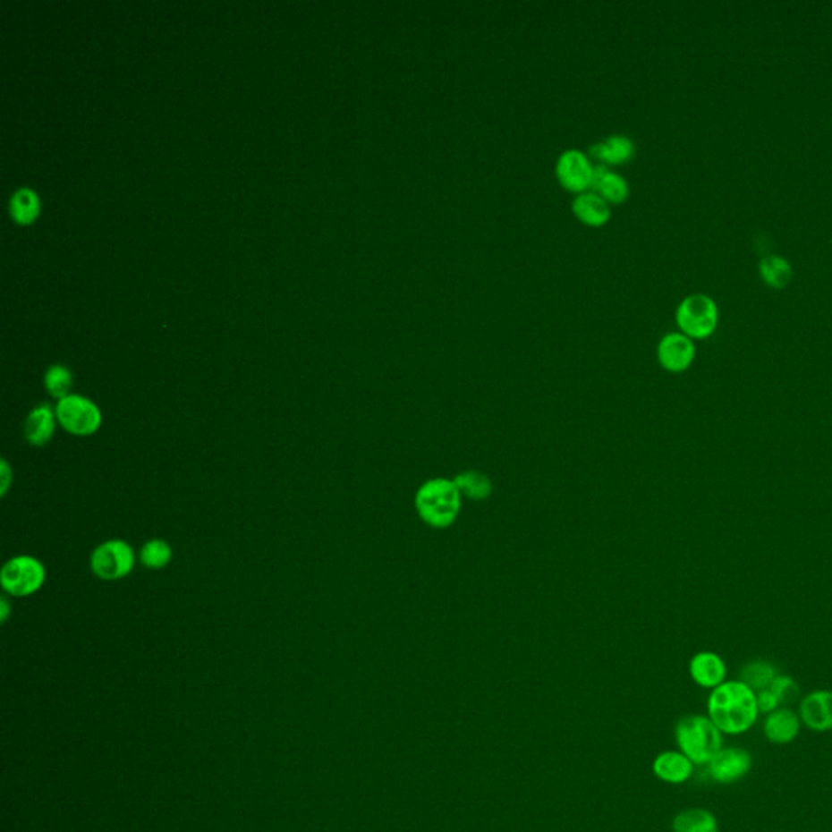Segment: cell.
<instances>
[{"label":"cell","mask_w":832,"mask_h":832,"mask_svg":"<svg viewBox=\"0 0 832 832\" xmlns=\"http://www.w3.org/2000/svg\"><path fill=\"white\" fill-rule=\"evenodd\" d=\"M760 716L756 691L740 680H726L709 694L708 717L724 735L748 734Z\"/></svg>","instance_id":"obj_1"},{"label":"cell","mask_w":832,"mask_h":832,"mask_svg":"<svg viewBox=\"0 0 832 832\" xmlns=\"http://www.w3.org/2000/svg\"><path fill=\"white\" fill-rule=\"evenodd\" d=\"M462 499L454 479L426 480L416 489V514L431 529H449L461 515Z\"/></svg>","instance_id":"obj_2"},{"label":"cell","mask_w":832,"mask_h":832,"mask_svg":"<svg viewBox=\"0 0 832 832\" xmlns=\"http://www.w3.org/2000/svg\"><path fill=\"white\" fill-rule=\"evenodd\" d=\"M675 743L694 766L704 768L724 748V734L708 714H688L675 726Z\"/></svg>","instance_id":"obj_3"},{"label":"cell","mask_w":832,"mask_h":832,"mask_svg":"<svg viewBox=\"0 0 832 832\" xmlns=\"http://www.w3.org/2000/svg\"><path fill=\"white\" fill-rule=\"evenodd\" d=\"M676 324L680 332L692 340L708 338L718 326V306L709 294L692 293L683 298L676 308Z\"/></svg>","instance_id":"obj_4"},{"label":"cell","mask_w":832,"mask_h":832,"mask_svg":"<svg viewBox=\"0 0 832 832\" xmlns=\"http://www.w3.org/2000/svg\"><path fill=\"white\" fill-rule=\"evenodd\" d=\"M55 416L57 423L67 433L81 437L97 433L103 423V415L97 403L77 394H71L57 402Z\"/></svg>","instance_id":"obj_5"},{"label":"cell","mask_w":832,"mask_h":832,"mask_svg":"<svg viewBox=\"0 0 832 832\" xmlns=\"http://www.w3.org/2000/svg\"><path fill=\"white\" fill-rule=\"evenodd\" d=\"M46 581V569L33 556H17L7 561L0 573V584L13 597H30L38 592Z\"/></svg>","instance_id":"obj_6"},{"label":"cell","mask_w":832,"mask_h":832,"mask_svg":"<svg viewBox=\"0 0 832 832\" xmlns=\"http://www.w3.org/2000/svg\"><path fill=\"white\" fill-rule=\"evenodd\" d=\"M89 565L99 579L117 581L132 573L135 553L124 540L105 541L91 553Z\"/></svg>","instance_id":"obj_7"},{"label":"cell","mask_w":832,"mask_h":832,"mask_svg":"<svg viewBox=\"0 0 832 832\" xmlns=\"http://www.w3.org/2000/svg\"><path fill=\"white\" fill-rule=\"evenodd\" d=\"M709 779L720 785H734L752 769L751 752L742 746H724L716 758L704 766Z\"/></svg>","instance_id":"obj_8"},{"label":"cell","mask_w":832,"mask_h":832,"mask_svg":"<svg viewBox=\"0 0 832 832\" xmlns=\"http://www.w3.org/2000/svg\"><path fill=\"white\" fill-rule=\"evenodd\" d=\"M657 360L665 371L680 374L688 371L696 360L694 340L683 332H670L657 345Z\"/></svg>","instance_id":"obj_9"},{"label":"cell","mask_w":832,"mask_h":832,"mask_svg":"<svg viewBox=\"0 0 832 832\" xmlns=\"http://www.w3.org/2000/svg\"><path fill=\"white\" fill-rule=\"evenodd\" d=\"M556 176L569 191L585 192V189L592 186V161L589 155L577 149L563 151L556 163Z\"/></svg>","instance_id":"obj_10"},{"label":"cell","mask_w":832,"mask_h":832,"mask_svg":"<svg viewBox=\"0 0 832 832\" xmlns=\"http://www.w3.org/2000/svg\"><path fill=\"white\" fill-rule=\"evenodd\" d=\"M798 716L802 724L815 732H832V690H815L800 700Z\"/></svg>","instance_id":"obj_11"},{"label":"cell","mask_w":832,"mask_h":832,"mask_svg":"<svg viewBox=\"0 0 832 832\" xmlns=\"http://www.w3.org/2000/svg\"><path fill=\"white\" fill-rule=\"evenodd\" d=\"M688 672H690L691 680L700 688L712 691L726 682L728 666L717 652L700 650L691 657Z\"/></svg>","instance_id":"obj_12"},{"label":"cell","mask_w":832,"mask_h":832,"mask_svg":"<svg viewBox=\"0 0 832 832\" xmlns=\"http://www.w3.org/2000/svg\"><path fill=\"white\" fill-rule=\"evenodd\" d=\"M696 766L680 750H665L652 761V772L657 779L670 785H683L694 776Z\"/></svg>","instance_id":"obj_13"},{"label":"cell","mask_w":832,"mask_h":832,"mask_svg":"<svg viewBox=\"0 0 832 832\" xmlns=\"http://www.w3.org/2000/svg\"><path fill=\"white\" fill-rule=\"evenodd\" d=\"M802 726L798 712L792 708H779L764 717L762 732L770 743L785 746L797 740Z\"/></svg>","instance_id":"obj_14"},{"label":"cell","mask_w":832,"mask_h":832,"mask_svg":"<svg viewBox=\"0 0 832 832\" xmlns=\"http://www.w3.org/2000/svg\"><path fill=\"white\" fill-rule=\"evenodd\" d=\"M55 410L51 405L43 403L33 408L25 421V437L33 446H46L53 439L55 431Z\"/></svg>","instance_id":"obj_15"},{"label":"cell","mask_w":832,"mask_h":832,"mask_svg":"<svg viewBox=\"0 0 832 832\" xmlns=\"http://www.w3.org/2000/svg\"><path fill=\"white\" fill-rule=\"evenodd\" d=\"M590 187L593 192L602 195L607 202L621 204L628 199V181L618 173L607 168L605 165L593 166L592 186Z\"/></svg>","instance_id":"obj_16"},{"label":"cell","mask_w":832,"mask_h":832,"mask_svg":"<svg viewBox=\"0 0 832 832\" xmlns=\"http://www.w3.org/2000/svg\"><path fill=\"white\" fill-rule=\"evenodd\" d=\"M573 210L581 222L590 225V226H600L603 223L608 222L611 215L608 202L603 199L602 195L593 191H587V192H581L577 195L573 202Z\"/></svg>","instance_id":"obj_17"},{"label":"cell","mask_w":832,"mask_h":832,"mask_svg":"<svg viewBox=\"0 0 832 832\" xmlns=\"http://www.w3.org/2000/svg\"><path fill=\"white\" fill-rule=\"evenodd\" d=\"M634 151H636V147H634L632 139H629L628 135H623V133L610 135L602 142L593 143L590 147L592 157L603 163H610V165L626 163L632 158Z\"/></svg>","instance_id":"obj_18"},{"label":"cell","mask_w":832,"mask_h":832,"mask_svg":"<svg viewBox=\"0 0 832 832\" xmlns=\"http://www.w3.org/2000/svg\"><path fill=\"white\" fill-rule=\"evenodd\" d=\"M672 832H718V821L706 808H686L672 819Z\"/></svg>","instance_id":"obj_19"},{"label":"cell","mask_w":832,"mask_h":832,"mask_svg":"<svg viewBox=\"0 0 832 832\" xmlns=\"http://www.w3.org/2000/svg\"><path fill=\"white\" fill-rule=\"evenodd\" d=\"M779 673V668L770 660L752 658L740 668L738 680L758 692V691L768 690Z\"/></svg>","instance_id":"obj_20"},{"label":"cell","mask_w":832,"mask_h":832,"mask_svg":"<svg viewBox=\"0 0 832 832\" xmlns=\"http://www.w3.org/2000/svg\"><path fill=\"white\" fill-rule=\"evenodd\" d=\"M454 481L459 488L462 497H469L473 501H483L491 497L493 493V481L479 470L461 471L457 477H454Z\"/></svg>","instance_id":"obj_21"},{"label":"cell","mask_w":832,"mask_h":832,"mask_svg":"<svg viewBox=\"0 0 832 832\" xmlns=\"http://www.w3.org/2000/svg\"><path fill=\"white\" fill-rule=\"evenodd\" d=\"M760 274L762 280L772 288H784L794 278V267L787 259L779 254L764 256L760 262Z\"/></svg>","instance_id":"obj_22"},{"label":"cell","mask_w":832,"mask_h":832,"mask_svg":"<svg viewBox=\"0 0 832 832\" xmlns=\"http://www.w3.org/2000/svg\"><path fill=\"white\" fill-rule=\"evenodd\" d=\"M171 559H173V549L169 547V543L161 539L147 541L140 549V561L143 566L149 569H155V571L163 569L168 566Z\"/></svg>","instance_id":"obj_23"},{"label":"cell","mask_w":832,"mask_h":832,"mask_svg":"<svg viewBox=\"0 0 832 832\" xmlns=\"http://www.w3.org/2000/svg\"><path fill=\"white\" fill-rule=\"evenodd\" d=\"M10 212L18 223L31 222L38 213V199L35 192L28 187L18 189L17 192L12 195Z\"/></svg>","instance_id":"obj_24"},{"label":"cell","mask_w":832,"mask_h":832,"mask_svg":"<svg viewBox=\"0 0 832 832\" xmlns=\"http://www.w3.org/2000/svg\"><path fill=\"white\" fill-rule=\"evenodd\" d=\"M72 372L63 364H54L45 376V386L54 399L63 400L71 395Z\"/></svg>","instance_id":"obj_25"},{"label":"cell","mask_w":832,"mask_h":832,"mask_svg":"<svg viewBox=\"0 0 832 832\" xmlns=\"http://www.w3.org/2000/svg\"><path fill=\"white\" fill-rule=\"evenodd\" d=\"M769 690L779 700L780 708H790L800 698V684L794 676L785 675V673H779L776 676V680L770 684Z\"/></svg>","instance_id":"obj_26"},{"label":"cell","mask_w":832,"mask_h":832,"mask_svg":"<svg viewBox=\"0 0 832 832\" xmlns=\"http://www.w3.org/2000/svg\"><path fill=\"white\" fill-rule=\"evenodd\" d=\"M756 700H758V709L761 716H769L770 712L777 710L780 708V702L776 694L768 688V690L758 691L756 692Z\"/></svg>","instance_id":"obj_27"},{"label":"cell","mask_w":832,"mask_h":832,"mask_svg":"<svg viewBox=\"0 0 832 832\" xmlns=\"http://www.w3.org/2000/svg\"><path fill=\"white\" fill-rule=\"evenodd\" d=\"M0 479H2V483H0V495L5 497L7 491H9L10 483H12V469H10L9 463L7 461H2V471H0Z\"/></svg>","instance_id":"obj_28"},{"label":"cell","mask_w":832,"mask_h":832,"mask_svg":"<svg viewBox=\"0 0 832 832\" xmlns=\"http://www.w3.org/2000/svg\"><path fill=\"white\" fill-rule=\"evenodd\" d=\"M0 608H2V615H0V620H2V623H5V621L9 620V611H10L9 602H7L5 599H2V600H0Z\"/></svg>","instance_id":"obj_29"}]
</instances>
